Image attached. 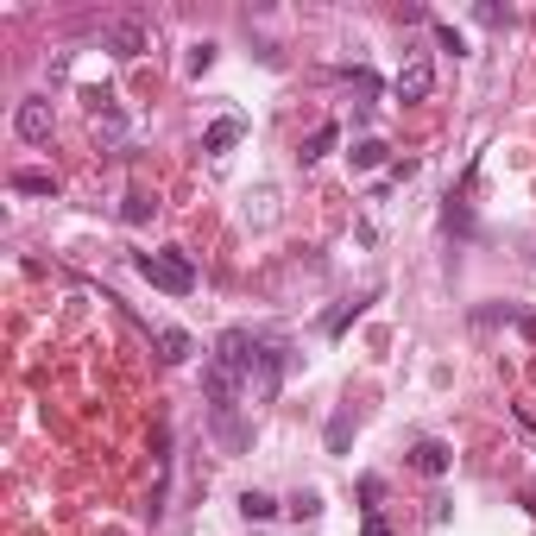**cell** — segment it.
Wrapping results in <instances>:
<instances>
[{
  "mask_svg": "<svg viewBox=\"0 0 536 536\" xmlns=\"http://www.w3.org/2000/svg\"><path fill=\"white\" fill-rule=\"evenodd\" d=\"M360 536H392V518H385V512H366V524H360Z\"/></svg>",
  "mask_w": 536,
  "mask_h": 536,
  "instance_id": "cell-16",
  "label": "cell"
},
{
  "mask_svg": "<svg viewBox=\"0 0 536 536\" xmlns=\"http://www.w3.org/2000/svg\"><path fill=\"white\" fill-rule=\"evenodd\" d=\"M13 190L19 196H57V177L51 171H13Z\"/></svg>",
  "mask_w": 536,
  "mask_h": 536,
  "instance_id": "cell-9",
  "label": "cell"
},
{
  "mask_svg": "<svg viewBox=\"0 0 536 536\" xmlns=\"http://www.w3.org/2000/svg\"><path fill=\"white\" fill-rule=\"evenodd\" d=\"M151 209H158V202H151L145 190H127V202H121V221H127V228H139V221H151Z\"/></svg>",
  "mask_w": 536,
  "mask_h": 536,
  "instance_id": "cell-11",
  "label": "cell"
},
{
  "mask_svg": "<svg viewBox=\"0 0 536 536\" xmlns=\"http://www.w3.org/2000/svg\"><path fill=\"white\" fill-rule=\"evenodd\" d=\"M429 89H435V63L416 51V57H404V70H398V83H392V95L398 102H429Z\"/></svg>",
  "mask_w": 536,
  "mask_h": 536,
  "instance_id": "cell-2",
  "label": "cell"
},
{
  "mask_svg": "<svg viewBox=\"0 0 536 536\" xmlns=\"http://www.w3.org/2000/svg\"><path fill=\"white\" fill-rule=\"evenodd\" d=\"M240 512H247V524H266V518H278V499L271 492H240Z\"/></svg>",
  "mask_w": 536,
  "mask_h": 536,
  "instance_id": "cell-10",
  "label": "cell"
},
{
  "mask_svg": "<svg viewBox=\"0 0 536 536\" xmlns=\"http://www.w3.org/2000/svg\"><path fill=\"white\" fill-rule=\"evenodd\" d=\"M518 328H524V335H531V341H536V316H524V322H518Z\"/></svg>",
  "mask_w": 536,
  "mask_h": 536,
  "instance_id": "cell-18",
  "label": "cell"
},
{
  "mask_svg": "<svg viewBox=\"0 0 536 536\" xmlns=\"http://www.w3.org/2000/svg\"><path fill=\"white\" fill-rule=\"evenodd\" d=\"M347 158H354V171H379V164H385V139H360Z\"/></svg>",
  "mask_w": 536,
  "mask_h": 536,
  "instance_id": "cell-12",
  "label": "cell"
},
{
  "mask_svg": "<svg viewBox=\"0 0 536 536\" xmlns=\"http://www.w3.org/2000/svg\"><path fill=\"white\" fill-rule=\"evenodd\" d=\"M139 271H145L151 290H164V297H190V290H196V266H190V253H177V247L139 253Z\"/></svg>",
  "mask_w": 536,
  "mask_h": 536,
  "instance_id": "cell-1",
  "label": "cell"
},
{
  "mask_svg": "<svg viewBox=\"0 0 536 536\" xmlns=\"http://www.w3.org/2000/svg\"><path fill=\"white\" fill-rule=\"evenodd\" d=\"M316 512H322V499H316V492H303V499L290 505V518H316Z\"/></svg>",
  "mask_w": 536,
  "mask_h": 536,
  "instance_id": "cell-17",
  "label": "cell"
},
{
  "mask_svg": "<svg viewBox=\"0 0 536 536\" xmlns=\"http://www.w3.org/2000/svg\"><path fill=\"white\" fill-rule=\"evenodd\" d=\"M209 63H215V44H209V38H202V44H190V76H202Z\"/></svg>",
  "mask_w": 536,
  "mask_h": 536,
  "instance_id": "cell-14",
  "label": "cell"
},
{
  "mask_svg": "<svg viewBox=\"0 0 536 536\" xmlns=\"http://www.w3.org/2000/svg\"><path fill=\"white\" fill-rule=\"evenodd\" d=\"M335 145H341V127H335V121H322L316 133L303 139V151H297V158H303V164H322V158H328Z\"/></svg>",
  "mask_w": 536,
  "mask_h": 536,
  "instance_id": "cell-6",
  "label": "cell"
},
{
  "mask_svg": "<svg viewBox=\"0 0 536 536\" xmlns=\"http://www.w3.org/2000/svg\"><path fill=\"white\" fill-rule=\"evenodd\" d=\"M190 354H196V341H190L183 328H158V360H164V366H183Z\"/></svg>",
  "mask_w": 536,
  "mask_h": 536,
  "instance_id": "cell-7",
  "label": "cell"
},
{
  "mask_svg": "<svg viewBox=\"0 0 536 536\" xmlns=\"http://www.w3.org/2000/svg\"><path fill=\"white\" fill-rule=\"evenodd\" d=\"M435 44H442V51H454V57H467V38H461L448 19H435Z\"/></svg>",
  "mask_w": 536,
  "mask_h": 536,
  "instance_id": "cell-13",
  "label": "cell"
},
{
  "mask_svg": "<svg viewBox=\"0 0 536 536\" xmlns=\"http://www.w3.org/2000/svg\"><path fill=\"white\" fill-rule=\"evenodd\" d=\"M51 127H57V121H51V102H44V95H25V102H19V114H13V133L25 139V145H44Z\"/></svg>",
  "mask_w": 536,
  "mask_h": 536,
  "instance_id": "cell-3",
  "label": "cell"
},
{
  "mask_svg": "<svg viewBox=\"0 0 536 536\" xmlns=\"http://www.w3.org/2000/svg\"><path fill=\"white\" fill-rule=\"evenodd\" d=\"M360 309H366V303H347V309H335V316H328V335H347V328H354V316H360Z\"/></svg>",
  "mask_w": 536,
  "mask_h": 536,
  "instance_id": "cell-15",
  "label": "cell"
},
{
  "mask_svg": "<svg viewBox=\"0 0 536 536\" xmlns=\"http://www.w3.org/2000/svg\"><path fill=\"white\" fill-rule=\"evenodd\" d=\"M448 461H454V454H448V442H416V448H410V467H416V473H429V480H442V473H448Z\"/></svg>",
  "mask_w": 536,
  "mask_h": 536,
  "instance_id": "cell-4",
  "label": "cell"
},
{
  "mask_svg": "<svg viewBox=\"0 0 536 536\" xmlns=\"http://www.w3.org/2000/svg\"><path fill=\"white\" fill-rule=\"evenodd\" d=\"M240 133H247V121H240V114H228V121H215V127L202 133V151H209V158H221L228 145H240Z\"/></svg>",
  "mask_w": 536,
  "mask_h": 536,
  "instance_id": "cell-5",
  "label": "cell"
},
{
  "mask_svg": "<svg viewBox=\"0 0 536 536\" xmlns=\"http://www.w3.org/2000/svg\"><path fill=\"white\" fill-rule=\"evenodd\" d=\"M108 44H114V57H139V51H145V25H133V19H127V25H114V32H108Z\"/></svg>",
  "mask_w": 536,
  "mask_h": 536,
  "instance_id": "cell-8",
  "label": "cell"
}]
</instances>
